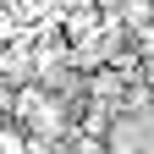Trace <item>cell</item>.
Instances as JSON below:
<instances>
[{"label":"cell","instance_id":"obj_1","mask_svg":"<svg viewBox=\"0 0 154 154\" xmlns=\"http://www.w3.org/2000/svg\"><path fill=\"white\" fill-rule=\"evenodd\" d=\"M0 154H33V138L22 121H0Z\"/></svg>","mask_w":154,"mask_h":154},{"label":"cell","instance_id":"obj_2","mask_svg":"<svg viewBox=\"0 0 154 154\" xmlns=\"http://www.w3.org/2000/svg\"><path fill=\"white\" fill-rule=\"evenodd\" d=\"M22 28H28V22H22V17H17V11L6 6V0H0V44H11V38L22 33Z\"/></svg>","mask_w":154,"mask_h":154},{"label":"cell","instance_id":"obj_3","mask_svg":"<svg viewBox=\"0 0 154 154\" xmlns=\"http://www.w3.org/2000/svg\"><path fill=\"white\" fill-rule=\"evenodd\" d=\"M99 6H105V11H121V6H127V0H99Z\"/></svg>","mask_w":154,"mask_h":154}]
</instances>
